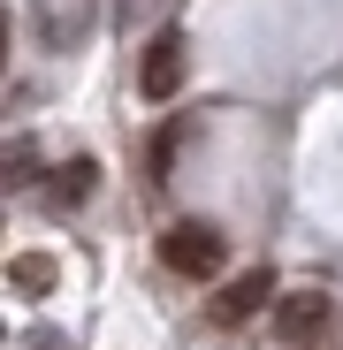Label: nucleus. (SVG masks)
Listing matches in <instances>:
<instances>
[{
	"instance_id": "5",
	"label": "nucleus",
	"mask_w": 343,
	"mask_h": 350,
	"mask_svg": "<svg viewBox=\"0 0 343 350\" xmlns=\"http://www.w3.org/2000/svg\"><path fill=\"white\" fill-rule=\"evenodd\" d=\"M92 183H99L92 160H62V167H53V183H46V206H53V213H77V206L92 198Z\"/></svg>"
},
{
	"instance_id": "1",
	"label": "nucleus",
	"mask_w": 343,
	"mask_h": 350,
	"mask_svg": "<svg viewBox=\"0 0 343 350\" xmlns=\"http://www.w3.org/2000/svg\"><path fill=\"white\" fill-rule=\"evenodd\" d=\"M160 267L183 274V282H214L229 267V244H221V228H206V221H176L160 237Z\"/></svg>"
},
{
	"instance_id": "2",
	"label": "nucleus",
	"mask_w": 343,
	"mask_h": 350,
	"mask_svg": "<svg viewBox=\"0 0 343 350\" xmlns=\"http://www.w3.org/2000/svg\"><path fill=\"white\" fill-rule=\"evenodd\" d=\"M183 69H191V62H183V31L168 23V31H153V38H145L138 92H145V99H176V92H183Z\"/></svg>"
},
{
	"instance_id": "3",
	"label": "nucleus",
	"mask_w": 343,
	"mask_h": 350,
	"mask_svg": "<svg viewBox=\"0 0 343 350\" xmlns=\"http://www.w3.org/2000/svg\"><path fill=\"white\" fill-rule=\"evenodd\" d=\"M267 297H275V274H267V267H244V274H237V282H229L221 297H214V320H221V327H244Z\"/></svg>"
},
{
	"instance_id": "6",
	"label": "nucleus",
	"mask_w": 343,
	"mask_h": 350,
	"mask_svg": "<svg viewBox=\"0 0 343 350\" xmlns=\"http://www.w3.org/2000/svg\"><path fill=\"white\" fill-rule=\"evenodd\" d=\"M84 23H92V8H84V0H77V16H69V0H38V31H46V46H69Z\"/></svg>"
},
{
	"instance_id": "4",
	"label": "nucleus",
	"mask_w": 343,
	"mask_h": 350,
	"mask_svg": "<svg viewBox=\"0 0 343 350\" xmlns=\"http://www.w3.org/2000/svg\"><path fill=\"white\" fill-rule=\"evenodd\" d=\"M320 327H328V289H298V297L275 305V335H282V342H305V335H320Z\"/></svg>"
},
{
	"instance_id": "7",
	"label": "nucleus",
	"mask_w": 343,
	"mask_h": 350,
	"mask_svg": "<svg viewBox=\"0 0 343 350\" xmlns=\"http://www.w3.org/2000/svg\"><path fill=\"white\" fill-rule=\"evenodd\" d=\"M8 289L46 297V289H53V259H46V252H16V259H8Z\"/></svg>"
}]
</instances>
